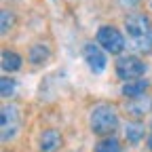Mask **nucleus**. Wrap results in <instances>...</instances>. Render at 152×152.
<instances>
[{
    "mask_svg": "<svg viewBox=\"0 0 152 152\" xmlns=\"http://www.w3.org/2000/svg\"><path fill=\"white\" fill-rule=\"evenodd\" d=\"M127 38L133 49L137 51H150L152 49V21L144 13H133L125 19Z\"/></svg>",
    "mask_w": 152,
    "mask_h": 152,
    "instance_id": "f257e3e1",
    "label": "nucleus"
},
{
    "mask_svg": "<svg viewBox=\"0 0 152 152\" xmlns=\"http://www.w3.org/2000/svg\"><path fill=\"white\" fill-rule=\"evenodd\" d=\"M91 131L95 135H102V137H110L118 127V112L114 106L110 104H99L95 106L91 112Z\"/></svg>",
    "mask_w": 152,
    "mask_h": 152,
    "instance_id": "f03ea898",
    "label": "nucleus"
},
{
    "mask_svg": "<svg viewBox=\"0 0 152 152\" xmlns=\"http://www.w3.org/2000/svg\"><path fill=\"white\" fill-rule=\"evenodd\" d=\"M95 38H97V45H99L104 51L112 53V55H118V53L125 49V36H123L116 28H112V26L99 28Z\"/></svg>",
    "mask_w": 152,
    "mask_h": 152,
    "instance_id": "7ed1b4c3",
    "label": "nucleus"
},
{
    "mask_svg": "<svg viewBox=\"0 0 152 152\" xmlns=\"http://www.w3.org/2000/svg\"><path fill=\"white\" fill-rule=\"evenodd\" d=\"M146 72V64L137 57H118L116 59V76L123 80H137Z\"/></svg>",
    "mask_w": 152,
    "mask_h": 152,
    "instance_id": "20e7f679",
    "label": "nucleus"
},
{
    "mask_svg": "<svg viewBox=\"0 0 152 152\" xmlns=\"http://www.w3.org/2000/svg\"><path fill=\"white\" fill-rule=\"evenodd\" d=\"M0 129H2V142H9L19 129V110L17 106H4L0 112Z\"/></svg>",
    "mask_w": 152,
    "mask_h": 152,
    "instance_id": "39448f33",
    "label": "nucleus"
},
{
    "mask_svg": "<svg viewBox=\"0 0 152 152\" xmlns=\"http://www.w3.org/2000/svg\"><path fill=\"white\" fill-rule=\"evenodd\" d=\"M85 59H87L91 72H95V74H99V72L106 70V61H108V59H106V53H104V49H102L99 45L89 42V45L85 47Z\"/></svg>",
    "mask_w": 152,
    "mask_h": 152,
    "instance_id": "423d86ee",
    "label": "nucleus"
},
{
    "mask_svg": "<svg viewBox=\"0 0 152 152\" xmlns=\"http://www.w3.org/2000/svg\"><path fill=\"white\" fill-rule=\"evenodd\" d=\"M61 133L57 129H47L40 133V140H38V148L40 152H55L57 148L61 146Z\"/></svg>",
    "mask_w": 152,
    "mask_h": 152,
    "instance_id": "0eeeda50",
    "label": "nucleus"
},
{
    "mask_svg": "<svg viewBox=\"0 0 152 152\" xmlns=\"http://www.w3.org/2000/svg\"><path fill=\"white\" fill-rule=\"evenodd\" d=\"M148 110H152V99L148 97V95H142V97H135V99H129L125 112L129 114V116H142V114H146Z\"/></svg>",
    "mask_w": 152,
    "mask_h": 152,
    "instance_id": "6e6552de",
    "label": "nucleus"
},
{
    "mask_svg": "<svg viewBox=\"0 0 152 152\" xmlns=\"http://www.w3.org/2000/svg\"><path fill=\"white\" fill-rule=\"evenodd\" d=\"M150 87V83L148 80H144V78H137V80H129V83H125V87H123V95L125 97H129V99H135V97H142V95H146V89Z\"/></svg>",
    "mask_w": 152,
    "mask_h": 152,
    "instance_id": "1a4fd4ad",
    "label": "nucleus"
},
{
    "mask_svg": "<svg viewBox=\"0 0 152 152\" xmlns=\"http://www.w3.org/2000/svg\"><path fill=\"white\" fill-rule=\"evenodd\" d=\"M144 133H146V129H144V125H142L140 121H129V123L125 125V137H127V142H131V144L142 142Z\"/></svg>",
    "mask_w": 152,
    "mask_h": 152,
    "instance_id": "9d476101",
    "label": "nucleus"
},
{
    "mask_svg": "<svg viewBox=\"0 0 152 152\" xmlns=\"http://www.w3.org/2000/svg\"><path fill=\"white\" fill-rule=\"evenodd\" d=\"M21 68V57L15 51H2V70L4 72H17Z\"/></svg>",
    "mask_w": 152,
    "mask_h": 152,
    "instance_id": "9b49d317",
    "label": "nucleus"
},
{
    "mask_svg": "<svg viewBox=\"0 0 152 152\" xmlns=\"http://www.w3.org/2000/svg\"><path fill=\"white\" fill-rule=\"evenodd\" d=\"M30 61L32 64H36V66H40V64H45L49 57H51V51H49V47H45V45H36V47H32L30 49Z\"/></svg>",
    "mask_w": 152,
    "mask_h": 152,
    "instance_id": "f8f14e48",
    "label": "nucleus"
},
{
    "mask_svg": "<svg viewBox=\"0 0 152 152\" xmlns=\"http://www.w3.org/2000/svg\"><path fill=\"white\" fill-rule=\"evenodd\" d=\"M93 152H123V148H121V142L112 135V137H104L102 142H97Z\"/></svg>",
    "mask_w": 152,
    "mask_h": 152,
    "instance_id": "ddd939ff",
    "label": "nucleus"
},
{
    "mask_svg": "<svg viewBox=\"0 0 152 152\" xmlns=\"http://www.w3.org/2000/svg\"><path fill=\"white\" fill-rule=\"evenodd\" d=\"M15 89H17L15 80L7 78V76L0 80V95H2V97H13V95H15Z\"/></svg>",
    "mask_w": 152,
    "mask_h": 152,
    "instance_id": "4468645a",
    "label": "nucleus"
},
{
    "mask_svg": "<svg viewBox=\"0 0 152 152\" xmlns=\"http://www.w3.org/2000/svg\"><path fill=\"white\" fill-rule=\"evenodd\" d=\"M9 26H13V15L9 11H2V26H0V30H2V34L9 30Z\"/></svg>",
    "mask_w": 152,
    "mask_h": 152,
    "instance_id": "2eb2a0df",
    "label": "nucleus"
},
{
    "mask_svg": "<svg viewBox=\"0 0 152 152\" xmlns=\"http://www.w3.org/2000/svg\"><path fill=\"white\" fill-rule=\"evenodd\" d=\"M118 2H121V7H137L140 4V0H118Z\"/></svg>",
    "mask_w": 152,
    "mask_h": 152,
    "instance_id": "dca6fc26",
    "label": "nucleus"
},
{
    "mask_svg": "<svg viewBox=\"0 0 152 152\" xmlns=\"http://www.w3.org/2000/svg\"><path fill=\"white\" fill-rule=\"evenodd\" d=\"M148 148H150V152H152V133H150V137H148Z\"/></svg>",
    "mask_w": 152,
    "mask_h": 152,
    "instance_id": "f3484780",
    "label": "nucleus"
},
{
    "mask_svg": "<svg viewBox=\"0 0 152 152\" xmlns=\"http://www.w3.org/2000/svg\"><path fill=\"white\" fill-rule=\"evenodd\" d=\"M150 127H152V125H150Z\"/></svg>",
    "mask_w": 152,
    "mask_h": 152,
    "instance_id": "a211bd4d",
    "label": "nucleus"
}]
</instances>
